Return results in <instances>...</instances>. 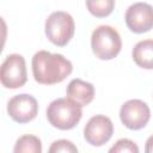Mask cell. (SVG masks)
I'll list each match as a JSON object with an SVG mask.
<instances>
[{
    "instance_id": "obj_7",
    "label": "cell",
    "mask_w": 153,
    "mask_h": 153,
    "mask_svg": "<svg viewBox=\"0 0 153 153\" xmlns=\"http://www.w3.org/2000/svg\"><path fill=\"white\" fill-rule=\"evenodd\" d=\"M10 117L17 123H27L38 114V104L35 97L22 93L12 97L7 104Z\"/></svg>"
},
{
    "instance_id": "obj_2",
    "label": "cell",
    "mask_w": 153,
    "mask_h": 153,
    "mask_svg": "<svg viewBox=\"0 0 153 153\" xmlns=\"http://www.w3.org/2000/svg\"><path fill=\"white\" fill-rule=\"evenodd\" d=\"M81 106L69 98H57L47 108L49 123L60 130L73 129L81 120Z\"/></svg>"
},
{
    "instance_id": "obj_1",
    "label": "cell",
    "mask_w": 153,
    "mask_h": 153,
    "mask_svg": "<svg viewBox=\"0 0 153 153\" xmlns=\"http://www.w3.org/2000/svg\"><path fill=\"white\" fill-rule=\"evenodd\" d=\"M32 74L38 84L54 85L63 81L73 71L72 62L61 54L37 51L32 57Z\"/></svg>"
},
{
    "instance_id": "obj_10",
    "label": "cell",
    "mask_w": 153,
    "mask_h": 153,
    "mask_svg": "<svg viewBox=\"0 0 153 153\" xmlns=\"http://www.w3.org/2000/svg\"><path fill=\"white\" fill-rule=\"evenodd\" d=\"M66 94L71 100L75 102L80 106H85L93 100L94 87L91 82L84 81L81 79H73L67 86Z\"/></svg>"
},
{
    "instance_id": "obj_11",
    "label": "cell",
    "mask_w": 153,
    "mask_h": 153,
    "mask_svg": "<svg viewBox=\"0 0 153 153\" xmlns=\"http://www.w3.org/2000/svg\"><path fill=\"white\" fill-rule=\"evenodd\" d=\"M134 62L145 69H153V39L140 41L133 48Z\"/></svg>"
},
{
    "instance_id": "obj_16",
    "label": "cell",
    "mask_w": 153,
    "mask_h": 153,
    "mask_svg": "<svg viewBox=\"0 0 153 153\" xmlns=\"http://www.w3.org/2000/svg\"><path fill=\"white\" fill-rule=\"evenodd\" d=\"M145 151L147 153H153V135L149 136L146 141V147H145Z\"/></svg>"
},
{
    "instance_id": "obj_13",
    "label": "cell",
    "mask_w": 153,
    "mask_h": 153,
    "mask_svg": "<svg viewBox=\"0 0 153 153\" xmlns=\"http://www.w3.org/2000/svg\"><path fill=\"white\" fill-rule=\"evenodd\" d=\"M86 7L92 16L104 18L114 11L115 0H86Z\"/></svg>"
},
{
    "instance_id": "obj_15",
    "label": "cell",
    "mask_w": 153,
    "mask_h": 153,
    "mask_svg": "<svg viewBox=\"0 0 153 153\" xmlns=\"http://www.w3.org/2000/svg\"><path fill=\"white\" fill-rule=\"evenodd\" d=\"M50 153H55V152H78V148L73 145V142L68 141V140H57L55 142H53V145L49 148Z\"/></svg>"
},
{
    "instance_id": "obj_14",
    "label": "cell",
    "mask_w": 153,
    "mask_h": 153,
    "mask_svg": "<svg viewBox=\"0 0 153 153\" xmlns=\"http://www.w3.org/2000/svg\"><path fill=\"white\" fill-rule=\"evenodd\" d=\"M110 153H123V152H128V153H139V147L136 146V143L129 139H120L110 149Z\"/></svg>"
},
{
    "instance_id": "obj_4",
    "label": "cell",
    "mask_w": 153,
    "mask_h": 153,
    "mask_svg": "<svg viewBox=\"0 0 153 153\" xmlns=\"http://www.w3.org/2000/svg\"><path fill=\"white\" fill-rule=\"evenodd\" d=\"M74 30V19L67 12H53L45 20V35L48 39L57 47H65L72 39Z\"/></svg>"
},
{
    "instance_id": "obj_5",
    "label": "cell",
    "mask_w": 153,
    "mask_h": 153,
    "mask_svg": "<svg viewBox=\"0 0 153 153\" xmlns=\"http://www.w3.org/2000/svg\"><path fill=\"white\" fill-rule=\"evenodd\" d=\"M1 85L6 88H19L27 80L25 60L19 54L8 55L1 65L0 69Z\"/></svg>"
},
{
    "instance_id": "obj_3",
    "label": "cell",
    "mask_w": 153,
    "mask_h": 153,
    "mask_svg": "<svg viewBox=\"0 0 153 153\" xmlns=\"http://www.w3.org/2000/svg\"><path fill=\"white\" fill-rule=\"evenodd\" d=\"M92 51L99 60H111L116 57L122 48L120 33L109 25H100L91 37Z\"/></svg>"
},
{
    "instance_id": "obj_12",
    "label": "cell",
    "mask_w": 153,
    "mask_h": 153,
    "mask_svg": "<svg viewBox=\"0 0 153 153\" xmlns=\"http://www.w3.org/2000/svg\"><path fill=\"white\" fill-rule=\"evenodd\" d=\"M13 151L16 153H41L42 143L35 135H23L17 140Z\"/></svg>"
},
{
    "instance_id": "obj_6",
    "label": "cell",
    "mask_w": 153,
    "mask_h": 153,
    "mask_svg": "<svg viewBox=\"0 0 153 153\" xmlns=\"http://www.w3.org/2000/svg\"><path fill=\"white\" fill-rule=\"evenodd\" d=\"M121 122L131 130L142 129L151 118V110L148 105L140 99L127 100L120 110Z\"/></svg>"
},
{
    "instance_id": "obj_8",
    "label": "cell",
    "mask_w": 153,
    "mask_h": 153,
    "mask_svg": "<svg viewBox=\"0 0 153 153\" xmlns=\"http://www.w3.org/2000/svg\"><path fill=\"white\" fill-rule=\"evenodd\" d=\"M114 134V126L109 117L104 115H96L88 120L84 128L85 140L96 147L106 143Z\"/></svg>"
},
{
    "instance_id": "obj_9",
    "label": "cell",
    "mask_w": 153,
    "mask_h": 153,
    "mask_svg": "<svg viewBox=\"0 0 153 153\" xmlns=\"http://www.w3.org/2000/svg\"><path fill=\"white\" fill-rule=\"evenodd\" d=\"M126 24L135 33H143L153 27V6L146 2H136L126 12Z\"/></svg>"
}]
</instances>
